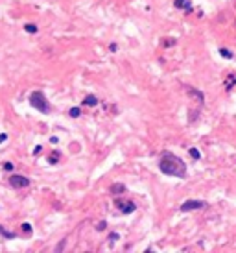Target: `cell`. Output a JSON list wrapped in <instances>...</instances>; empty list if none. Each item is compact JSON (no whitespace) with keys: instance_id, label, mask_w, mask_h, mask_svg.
Here are the masks:
<instances>
[{"instance_id":"ffe728a7","label":"cell","mask_w":236,"mask_h":253,"mask_svg":"<svg viewBox=\"0 0 236 253\" xmlns=\"http://www.w3.org/2000/svg\"><path fill=\"white\" fill-rule=\"evenodd\" d=\"M105 227H107V224H105V222H100V224L96 225V229H98V231H103Z\"/></svg>"},{"instance_id":"7c38bea8","label":"cell","mask_w":236,"mask_h":253,"mask_svg":"<svg viewBox=\"0 0 236 253\" xmlns=\"http://www.w3.org/2000/svg\"><path fill=\"white\" fill-rule=\"evenodd\" d=\"M68 115H70V117H72V118H78L79 115H81V109H79V107H72V109L68 111Z\"/></svg>"},{"instance_id":"6da1fadb","label":"cell","mask_w":236,"mask_h":253,"mask_svg":"<svg viewBox=\"0 0 236 253\" xmlns=\"http://www.w3.org/2000/svg\"><path fill=\"white\" fill-rule=\"evenodd\" d=\"M159 168L162 174H168V176H174V177H184L186 176V165L184 161L170 152L162 153L160 155V161H159Z\"/></svg>"},{"instance_id":"603a6c76","label":"cell","mask_w":236,"mask_h":253,"mask_svg":"<svg viewBox=\"0 0 236 253\" xmlns=\"http://www.w3.org/2000/svg\"><path fill=\"white\" fill-rule=\"evenodd\" d=\"M109 50H111V52H116V44H114V43L109 44Z\"/></svg>"},{"instance_id":"5b68a950","label":"cell","mask_w":236,"mask_h":253,"mask_svg":"<svg viewBox=\"0 0 236 253\" xmlns=\"http://www.w3.org/2000/svg\"><path fill=\"white\" fill-rule=\"evenodd\" d=\"M116 207H120V211L124 214H129V213H133L137 209V205L133 201H122V200H116Z\"/></svg>"},{"instance_id":"52a82bcc","label":"cell","mask_w":236,"mask_h":253,"mask_svg":"<svg viewBox=\"0 0 236 253\" xmlns=\"http://www.w3.org/2000/svg\"><path fill=\"white\" fill-rule=\"evenodd\" d=\"M236 85V74H227V78H225V81H223V87H225V91H231L232 87Z\"/></svg>"},{"instance_id":"ba28073f","label":"cell","mask_w":236,"mask_h":253,"mask_svg":"<svg viewBox=\"0 0 236 253\" xmlns=\"http://www.w3.org/2000/svg\"><path fill=\"white\" fill-rule=\"evenodd\" d=\"M175 8H183V9H186L188 13H190L192 11V2H190V0H175Z\"/></svg>"},{"instance_id":"44dd1931","label":"cell","mask_w":236,"mask_h":253,"mask_svg":"<svg viewBox=\"0 0 236 253\" xmlns=\"http://www.w3.org/2000/svg\"><path fill=\"white\" fill-rule=\"evenodd\" d=\"M4 170L11 172V170H13V165H11V163H4Z\"/></svg>"},{"instance_id":"277c9868","label":"cell","mask_w":236,"mask_h":253,"mask_svg":"<svg viewBox=\"0 0 236 253\" xmlns=\"http://www.w3.org/2000/svg\"><path fill=\"white\" fill-rule=\"evenodd\" d=\"M9 185L13 189H26L30 185V179L26 176H20V174H13L9 176Z\"/></svg>"},{"instance_id":"4fadbf2b","label":"cell","mask_w":236,"mask_h":253,"mask_svg":"<svg viewBox=\"0 0 236 253\" xmlns=\"http://www.w3.org/2000/svg\"><path fill=\"white\" fill-rule=\"evenodd\" d=\"M220 56H223V57H227V59H232V57H234L232 52L227 50V48H220Z\"/></svg>"},{"instance_id":"2e32d148","label":"cell","mask_w":236,"mask_h":253,"mask_svg":"<svg viewBox=\"0 0 236 253\" xmlns=\"http://www.w3.org/2000/svg\"><path fill=\"white\" fill-rule=\"evenodd\" d=\"M24 30H26L28 33H37V30H39V28H37L35 24H26V26H24Z\"/></svg>"},{"instance_id":"8992f818","label":"cell","mask_w":236,"mask_h":253,"mask_svg":"<svg viewBox=\"0 0 236 253\" xmlns=\"http://www.w3.org/2000/svg\"><path fill=\"white\" fill-rule=\"evenodd\" d=\"M188 94L194 96V98L197 100V104H205V96H203L201 91H197V89H194V87H188Z\"/></svg>"},{"instance_id":"9a60e30c","label":"cell","mask_w":236,"mask_h":253,"mask_svg":"<svg viewBox=\"0 0 236 253\" xmlns=\"http://www.w3.org/2000/svg\"><path fill=\"white\" fill-rule=\"evenodd\" d=\"M160 44H162V46H166V48H170V46H174V44H175V39H162Z\"/></svg>"},{"instance_id":"3957f363","label":"cell","mask_w":236,"mask_h":253,"mask_svg":"<svg viewBox=\"0 0 236 253\" xmlns=\"http://www.w3.org/2000/svg\"><path fill=\"white\" fill-rule=\"evenodd\" d=\"M203 207H207V201H201V200H188L184 201L179 209L181 213H188V211H197V209H203Z\"/></svg>"},{"instance_id":"d6986e66","label":"cell","mask_w":236,"mask_h":253,"mask_svg":"<svg viewBox=\"0 0 236 253\" xmlns=\"http://www.w3.org/2000/svg\"><path fill=\"white\" fill-rule=\"evenodd\" d=\"M65 244H66V238H63V240H61V242H59V244L56 246V251H61V249L65 248Z\"/></svg>"},{"instance_id":"7402d4cb","label":"cell","mask_w":236,"mask_h":253,"mask_svg":"<svg viewBox=\"0 0 236 253\" xmlns=\"http://www.w3.org/2000/svg\"><path fill=\"white\" fill-rule=\"evenodd\" d=\"M41 150H42V146H35V150H33V155H37V153H41Z\"/></svg>"},{"instance_id":"7a4b0ae2","label":"cell","mask_w":236,"mask_h":253,"mask_svg":"<svg viewBox=\"0 0 236 253\" xmlns=\"http://www.w3.org/2000/svg\"><path fill=\"white\" fill-rule=\"evenodd\" d=\"M30 104H32V107H35L41 113H50V104L44 98V93H41V91H33L30 94Z\"/></svg>"},{"instance_id":"ac0fdd59","label":"cell","mask_w":236,"mask_h":253,"mask_svg":"<svg viewBox=\"0 0 236 253\" xmlns=\"http://www.w3.org/2000/svg\"><path fill=\"white\" fill-rule=\"evenodd\" d=\"M22 231L30 235V233H32V225H30V224H22Z\"/></svg>"},{"instance_id":"8fae6325","label":"cell","mask_w":236,"mask_h":253,"mask_svg":"<svg viewBox=\"0 0 236 253\" xmlns=\"http://www.w3.org/2000/svg\"><path fill=\"white\" fill-rule=\"evenodd\" d=\"M0 235H2L4 238H15V233H11V231H6V229L0 225Z\"/></svg>"},{"instance_id":"5bb4252c","label":"cell","mask_w":236,"mask_h":253,"mask_svg":"<svg viewBox=\"0 0 236 253\" xmlns=\"http://www.w3.org/2000/svg\"><path fill=\"white\" fill-rule=\"evenodd\" d=\"M57 161H59V152H54V153L48 157V163H50V165H56Z\"/></svg>"},{"instance_id":"30bf717a","label":"cell","mask_w":236,"mask_h":253,"mask_svg":"<svg viewBox=\"0 0 236 253\" xmlns=\"http://www.w3.org/2000/svg\"><path fill=\"white\" fill-rule=\"evenodd\" d=\"M124 190H126V185H122V183H113L111 189H109L111 194H122Z\"/></svg>"},{"instance_id":"cb8c5ba5","label":"cell","mask_w":236,"mask_h":253,"mask_svg":"<svg viewBox=\"0 0 236 253\" xmlns=\"http://www.w3.org/2000/svg\"><path fill=\"white\" fill-rule=\"evenodd\" d=\"M6 139H8V135H6V133H2V135H0V142H4Z\"/></svg>"},{"instance_id":"d4e9b609","label":"cell","mask_w":236,"mask_h":253,"mask_svg":"<svg viewBox=\"0 0 236 253\" xmlns=\"http://www.w3.org/2000/svg\"><path fill=\"white\" fill-rule=\"evenodd\" d=\"M116 238H118V235H116V233H111V242H114Z\"/></svg>"},{"instance_id":"e0dca14e","label":"cell","mask_w":236,"mask_h":253,"mask_svg":"<svg viewBox=\"0 0 236 253\" xmlns=\"http://www.w3.org/2000/svg\"><path fill=\"white\" fill-rule=\"evenodd\" d=\"M190 157H194L196 161H197V159H201V153H199V150H197V148H190Z\"/></svg>"},{"instance_id":"9c48e42d","label":"cell","mask_w":236,"mask_h":253,"mask_svg":"<svg viewBox=\"0 0 236 253\" xmlns=\"http://www.w3.org/2000/svg\"><path fill=\"white\" fill-rule=\"evenodd\" d=\"M83 105H87V107H94V105H98V98L94 96V94H89V96H85L83 98V102H81Z\"/></svg>"}]
</instances>
